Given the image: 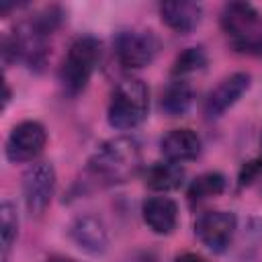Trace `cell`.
Here are the masks:
<instances>
[{
    "label": "cell",
    "mask_w": 262,
    "mask_h": 262,
    "mask_svg": "<svg viewBox=\"0 0 262 262\" xmlns=\"http://www.w3.org/2000/svg\"><path fill=\"white\" fill-rule=\"evenodd\" d=\"M160 18L162 23L172 29L174 33H190L199 27L203 18V6L196 2H162L160 4Z\"/></svg>",
    "instance_id": "4fadbf2b"
},
{
    "label": "cell",
    "mask_w": 262,
    "mask_h": 262,
    "mask_svg": "<svg viewBox=\"0 0 262 262\" xmlns=\"http://www.w3.org/2000/svg\"><path fill=\"white\" fill-rule=\"evenodd\" d=\"M207 66V53L203 47H186L182 53L176 55L172 63V76L174 78H186Z\"/></svg>",
    "instance_id": "ac0fdd59"
},
{
    "label": "cell",
    "mask_w": 262,
    "mask_h": 262,
    "mask_svg": "<svg viewBox=\"0 0 262 262\" xmlns=\"http://www.w3.org/2000/svg\"><path fill=\"white\" fill-rule=\"evenodd\" d=\"M102 45L92 35L78 37L70 47L59 66V84L68 96H78L90 82L98 68Z\"/></svg>",
    "instance_id": "277c9868"
},
{
    "label": "cell",
    "mask_w": 262,
    "mask_h": 262,
    "mask_svg": "<svg viewBox=\"0 0 262 262\" xmlns=\"http://www.w3.org/2000/svg\"><path fill=\"white\" fill-rule=\"evenodd\" d=\"M160 149L168 162L184 164L199 158L203 149V141L192 129H172L162 137Z\"/></svg>",
    "instance_id": "7c38bea8"
},
{
    "label": "cell",
    "mask_w": 262,
    "mask_h": 262,
    "mask_svg": "<svg viewBox=\"0 0 262 262\" xmlns=\"http://www.w3.org/2000/svg\"><path fill=\"white\" fill-rule=\"evenodd\" d=\"M68 235L80 250H84L92 256L102 254L108 248V229H106L104 221L92 213H84V215H78L76 219H72V223L68 227Z\"/></svg>",
    "instance_id": "30bf717a"
},
{
    "label": "cell",
    "mask_w": 262,
    "mask_h": 262,
    "mask_svg": "<svg viewBox=\"0 0 262 262\" xmlns=\"http://www.w3.org/2000/svg\"><path fill=\"white\" fill-rule=\"evenodd\" d=\"M55 168L49 162H33L23 174V199L31 215L39 217L51 205L55 194Z\"/></svg>",
    "instance_id": "8992f818"
},
{
    "label": "cell",
    "mask_w": 262,
    "mask_h": 262,
    "mask_svg": "<svg viewBox=\"0 0 262 262\" xmlns=\"http://www.w3.org/2000/svg\"><path fill=\"white\" fill-rule=\"evenodd\" d=\"M47 143V131L39 121H20L14 125L6 137L4 154L8 162L12 164H25L35 162L39 154L45 149Z\"/></svg>",
    "instance_id": "ba28073f"
},
{
    "label": "cell",
    "mask_w": 262,
    "mask_h": 262,
    "mask_svg": "<svg viewBox=\"0 0 262 262\" xmlns=\"http://www.w3.org/2000/svg\"><path fill=\"white\" fill-rule=\"evenodd\" d=\"M149 111V88L139 78H127L117 84L106 108L108 125L117 131L139 127Z\"/></svg>",
    "instance_id": "3957f363"
},
{
    "label": "cell",
    "mask_w": 262,
    "mask_h": 262,
    "mask_svg": "<svg viewBox=\"0 0 262 262\" xmlns=\"http://www.w3.org/2000/svg\"><path fill=\"white\" fill-rule=\"evenodd\" d=\"M141 168V147L129 135L106 139L88 160L86 182L94 186H113L127 182Z\"/></svg>",
    "instance_id": "6da1fadb"
},
{
    "label": "cell",
    "mask_w": 262,
    "mask_h": 262,
    "mask_svg": "<svg viewBox=\"0 0 262 262\" xmlns=\"http://www.w3.org/2000/svg\"><path fill=\"white\" fill-rule=\"evenodd\" d=\"M260 156H262V135H260Z\"/></svg>",
    "instance_id": "7402d4cb"
},
{
    "label": "cell",
    "mask_w": 262,
    "mask_h": 262,
    "mask_svg": "<svg viewBox=\"0 0 262 262\" xmlns=\"http://www.w3.org/2000/svg\"><path fill=\"white\" fill-rule=\"evenodd\" d=\"M252 78L248 72H235L223 78L209 94L205 100V117L207 119H219L223 113H227L250 88Z\"/></svg>",
    "instance_id": "9c48e42d"
},
{
    "label": "cell",
    "mask_w": 262,
    "mask_h": 262,
    "mask_svg": "<svg viewBox=\"0 0 262 262\" xmlns=\"http://www.w3.org/2000/svg\"><path fill=\"white\" fill-rule=\"evenodd\" d=\"M18 235V215L10 201L0 205V239H2V262H8V252Z\"/></svg>",
    "instance_id": "e0dca14e"
},
{
    "label": "cell",
    "mask_w": 262,
    "mask_h": 262,
    "mask_svg": "<svg viewBox=\"0 0 262 262\" xmlns=\"http://www.w3.org/2000/svg\"><path fill=\"white\" fill-rule=\"evenodd\" d=\"M174 262H209L205 256H201V254H196V252H184V254H180V256H176V260Z\"/></svg>",
    "instance_id": "ffe728a7"
},
{
    "label": "cell",
    "mask_w": 262,
    "mask_h": 262,
    "mask_svg": "<svg viewBox=\"0 0 262 262\" xmlns=\"http://www.w3.org/2000/svg\"><path fill=\"white\" fill-rule=\"evenodd\" d=\"M182 178H184V168L182 164H176V162H156L147 168L145 172V186L156 190V192H168V190H174L182 184Z\"/></svg>",
    "instance_id": "9a60e30c"
},
{
    "label": "cell",
    "mask_w": 262,
    "mask_h": 262,
    "mask_svg": "<svg viewBox=\"0 0 262 262\" xmlns=\"http://www.w3.org/2000/svg\"><path fill=\"white\" fill-rule=\"evenodd\" d=\"M221 29L229 45L248 55L262 53V14L250 2H229L221 10Z\"/></svg>",
    "instance_id": "7a4b0ae2"
},
{
    "label": "cell",
    "mask_w": 262,
    "mask_h": 262,
    "mask_svg": "<svg viewBox=\"0 0 262 262\" xmlns=\"http://www.w3.org/2000/svg\"><path fill=\"white\" fill-rule=\"evenodd\" d=\"M260 174H262V156H258V158H254V160H250V162H246V164L242 166L239 176H237L239 188H242V186H250Z\"/></svg>",
    "instance_id": "d6986e66"
},
{
    "label": "cell",
    "mask_w": 262,
    "mask_h": 262,
    "mask_svg": "<svg viewBox=\"0 0 262 262\" xmlns=\"http://www.w3.org/2000/svg\"><path fill=\"white\" fill-rule=\"evenodd\" d=\"M227 186V180L221 172H205L201 176H196L186 190V199L190 205H199L203 201H209L217 194H221Z\"/></svg>",
    "instance_id": "2e32d148"
},
{
    "label": "cell",
    "mask_w": 262,
    "mask_h": 262,
    "mask_svg": "<svg viewBox=\"0 0 262 262\" xmlns=\"http://www.w3.org/2000/svg\"><path fill=\"white\" fill-rule=\"evenodd\" d=\"M194 92L186 78H174L164 90L160 98V106L168 117H182L192 104Z\"/></svg>",
    "instance_id": "5bb4252c"
},
{
    "label": "cell",
    "mask_w": 262,
    "mask_h": 262,
    "mask_svg": "<svg viewBox=\"0 0 262 262\" xmlns=\"http://www.w3.org/2000/svg\"><path fill=\"white\" fill-rule=\"evenodd\" d=\"M45 262H80V260H76V258H72V256H51V258H47Z\"/></svg>",
    "instance_id": "44dd1931"
},
{
    "label": "cell",
    "mask_w": 262,
    "mask_h": 262,
    "mask_svg": "<svg viewBox=\"0 0 262 262\" xmlns=\"http://www.w3.org/2000/svg\"><path fill=\"white\" fill-rule=\"evenodd\" d=\"M237 231V217L231 211H205L194 221V235L215 254H223L233 244Z\"/></svg>",
    "instance_id": "52a82bcc"
},
{
    "label": "cell",
    "mask_w": 262,
    "mask_h": 262,
    "mask_svg": "<svg viewBox=\"0 0 262 262\" xmlns=\"http://www.w3.org/2000/svg\"><path fill=\"white\" fill-rule=\"evenodd\" d=\"M143 223L158 235H170L178 227V205L164 194L149 196L141 203Z\"/></svg>",
    "instance_id": "8fae6325"
},
{
    "label": "cell",
    "mask_w": 262,
    "mask_h": 262,
    "mask_svg": "<svg viewBox=\"0 0 262 262\" xmlns=\"http://www.w3.org/2000/svg\"><path fill=\"white\" fill-rule=\"evenodd\" d=\"M160 51V39L154 31L129 29L115 37V55L125 70H141L149 66Z\"/></svg>",
    "instance_id": "5b68a950"
}]
</instances>
